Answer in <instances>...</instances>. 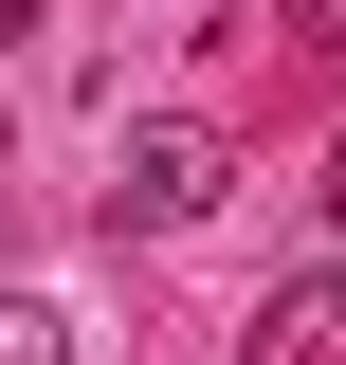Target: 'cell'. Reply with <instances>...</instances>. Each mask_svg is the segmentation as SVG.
Instances as JSON below:
<instances>
[{
    "label": "cell",
    "mask_w": 346,
    "mask_h": 365,
    "mask_svg": "<svg viewBox=\"0 0 346 365\" xmlns=\"http://www.w3.org/2000/svg\"><path fill=\"white\" fill-rule=\"evenodd\" d=\"M256 365H328V292H273V311H256Z\"/></svg>",
    "instance_id": "2"
},
{
    "label": "cell",
    "mask_w": 346,
    "mask_h": 365,
    "mask_svg": "<svg viewBox=\"0 0 346 365\" xmlns=\"http://www.w3.org/2000/svg\"><path fill=\"white\" fill-rule=\"evenodd\" d=\"M219 182H237V146L164 110V128H128V146H110V220H128V237H182V220H219Z\"/></svg>",
    "instance_id": "1"
},
{
    "label": "cell",
    "mask_w": 346,
    "mask_h": 365,
    "mask_svg": "<svg viewBox=\"0 0 346 365\" xmlns=\"http://www.w3.org/2000/svg\"><path fill=\"white\" fill-rule=\"evenodd\" d=\"M310 201H328V220H346V146H328V182H310Z\"/></svg>",
    "instance_id": "3"
},
{
    "label": "cell",
    "mask_w": 346,
    "mask_h": 365,
    "mask_svg": "<svg viewBox=\"0 0 346 365\" xmlns=\"http://www.w3.org/2000/svg\"><path fill=\"white\" fill-rule=\"evenodd\" d=\"M328 347H346V292H328Z\"/></svg>",
    "instance_id": "4"
}]
</instances>
